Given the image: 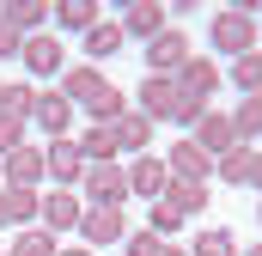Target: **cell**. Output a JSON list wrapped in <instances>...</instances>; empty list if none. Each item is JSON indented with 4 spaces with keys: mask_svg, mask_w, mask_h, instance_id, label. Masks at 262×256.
Instances as JSON below:
<instances>
[{
    "mask_svg": "<svg viewBox=\"0 0 262 256\" xmlns=\"http://www.w3.org/2000/svg\"><path fill=\"white\" fill-rule=\"evenodd\" d=\"M256 12H250V6H232V12H213V25H207V43H213V49H226V55H232V61H238V55H250V49H256Z\"/></svg>",
    "mask_w": 262,
    "mask_h": 256,
    "instance_id": "cell-1",
    "label": "cell"
},
{
    "mask_svg": "<svg viewBox=\"0 0 262 256\" xmlns=\"http://www.w3.org/2000/svg\"><path fill=\"white\" fill-rule=\"evenodd\" d=\"M79 195H85V207H122V201H128V165H122V159L85 165V177H79Z\"/></svg>",
    "mask_w": 262,
    "mask_h": 256,
    "instance_id": "cell-2",
    "label": "cell"
},
{
    "mask_svg": "<svg viewBox=\"0 0 262 256\" xmlns=\"http://www.w3.org/2000/svg\"><path fill=\"white\" fill-rule=\"evenodd\" d=\"M189 55H195V49H189V37L165 25V31L146 43V73H159V79H177V67L189 61Z\"/></svg>",
    "mask_w": 262,
    "mask_h": 256,
    "instance_id": "cell-3",
    "label": "cell"
},
{
    "mask_svg": "<svg viewBox=\"0 0 262 256\" xmlns=\"http://www.w3.org/2000/svg\"><path fill=\"white\" fill-rule=\"evenodd\" d=\"M177 79H159V73H146L140 79V92H134V110L146 116V122H171V110H177Z\"/></svg>",
    "mask_w": 262,
    "mask_h": 256,
    "instance_id": "cell-4",
    "label": "cell"
},
{
    "mask_svg": "<svg viewBox=\"0 0 262 256\" xmlns=\"http://www.w3.org/2000/svg\"><path fill=\"white\" fill-rule=\"evenodd\" d=\"M18 61L31 67L37 79H55V73H67V49L49 37V31H37V37H25V49H18Z\"/></svg>",
    "mask_w": 262,
    "mask_h": 256,
    "instance_id": "cell-5",
    "label": "cell"
},
{
    "mask_svg": "<svg viewBox=\"0 0 262 256\" xmlns=\"http://www.w3.org/2000/svg\"><path fill=\"white\" fill-rule=\"evenodd\" d=\"M79 238H85V250H98V244H122V238H128V220H122V207H85V220H79Z\"/></svg>",
    "mask_w": 262,
    "mask_h": 256,
    "instance_id": "cell-6",
    "label": "cell"
},
{
    "mask_svg": "<svg viewBox=\"0 0 262 256\" xmlns=\"http://www.w3.org/2000/svg\"><path fill=\"white\" fill-rule=\"evenodd\" d=\"M43 165H49L55 189H73V183L85 177V153H79V140H49V146H43Z\"/></svg>",
    "mask_w": 262,
    "mask_h": 256,
    "instance_id": "cell-7",
    "label": "cell"
},
{
    "mask_svg": "<svg viewBox=\"0 0 262 256\" xmlns=\"http://www.w3.org/2000/svg\"><path fill=\"white\" fill-rule=\"evenodd\" d=\"M79 220H85V195H73V189H55V195H43V232H79Z\"/></svg>",
    "mask_w": 262,
    "mask_h": 256,
    "instance_id": "cell-8",
    "label": "cell"
},
{
    "mask_svg": "<svg viewBox=\"0 0 262 256\" xmlns=\"http://www.w3.org/2000/svg\"><path fill=\"white\" fill-rule=\"evenodd\" d=\"M171 189V171H165V159L159 153H140L128 165V195H140V201H159V195Z\"/></svg>",
    "mask_w": 262,
    "mask_h": 256,
    "instance_id": "cell-9",
    "label": "cell"
},
{
    "mask_svg": "<svg viewBox=\"0 0 262 256\" xmlns=\"http://www.w3.org/2000/svg\"><path fill=\"white\" fill-rule=\"evenodd\" d=\"M165 171H171L177 183H207V177H213V159L201 153L195 140H177V146L165 153Z\"/></svg>",
    "mask_w": 262,
    "mask_h": 256,
    "instance_id": "cell-10",
    "label": "cell"
},
{
    "mask_svg": "<svg viewBox=\"0 0 262 256\" xmlns=\"http://www.w3.org/2000/svg\"><path fill=\"white\" fill-rule=\"evenodd\" d=\"M122 43H128V31H122V18H98L85 37H79V49L92 55V61H110V55H122Z\"/></svg>",
    "mask_w": 262,
    "mask_h": 256,
    "instance_id": "cell-11",
    "label": "cell"
},
{
    "mask_svg": "<svg viewBox=\"0 0 262 256\" xmlns=\"http://www.w3.org/2000/svg\"><path fill=\"white\" fill-rule=\"evenodd\" d=\"M6 165V183L12 189H37L43 177H49V165H43V146H18L12 159H0Z\"/></svg>",
    "mask_w": 262,
    "mask_h": 256,
    "instance_id": "cell-12",
    "label": "cell"
},
{
    "mask_svg": "<svg viewBox=\"0 0 262 256\" xmlns=\"http://www.w3.org/2000/svg\"><path fill=\"white\" fill-rule=\"evenodd\" d=\"M31 122L43 128L49 140H67V128H73V104H67L61 92H37V116Z\"/></svg>",
    "mask_w": 262,
    "mask_h": 256,
    "instance_id": "cell-13",
    "label": "cell"
},
{
    "mask_svg": "<svg viewBox=\"0 0 262 256\" xmlns=\"http://www.w3.org/2000/svg\"><path fill=\"white\" fill-rule=\"evenodd\" d=\"M104 86H110V79H104L98 67L85 61V67H67V73H61V86H55V92H61L67 104H92V98H98Z\"/></svg>",
    "mask_w": 262,
    "mask_h": 256,
    "instance_id": "cell-14",
    "label": "cell"
},
{
    "mask_svg": "<svg viewBox=\"0 0 262 256\" xmlns=\"http://www.w3.org/2000/svg\"><path fill=\"white\" fill-rule=\"evenodd\" d=\"M195 146L207 153V159L232 153V146H238V134H232V116H213V110H207V116L195 122Z\"/></svg>",
    "mask_w": 262,
    "mask_h": 256,
    "instance_id": "cell-15",
    "label": "cell"
},
{
    "mask_svg": "<svg viewBox=\"0 0 262 256\" xmlns=\"http://www.w3.org/2000/svg\"><path fill=\"white\" fill-rule=\"evenodd\" d=\"M177 92H195V98H213V92H220V67L207 61V55H189V61L177 67Z\"/></svg>",
    "mask_w": 262,
    "mask_h": 256,
    "instance_id": "cell-16",
    "label": "cell"
},
{
    "mask_svg": "<svg viewBox=\"0 0 262 256\" xmlns=\"http://www.w3.org/2000/svg\"><path fill=\"white\" fill-rule=\"evenodd\" d=\"M122 31L140 37V43H152V37L165 31V6H159V0H134L128 12H122Z\"/></svg>",
    "mask_w": 262,
    "mask_h": 256,
    "instance_id": "cell-17",
    "label": "cell"
},
{
    "mask_svg": "<svg viewBox=\"0 0 262 256\" xmlns=\"http://www.w3.org/2000/svg\"><path fill=\"white\" fill-rule=\"evenodd\" d=\"M0 18H6L18 37H37V31L49 25V6H43V0H6V6H0Z\"/></svg>",
    "mask_w": 262,
    "mask_h": 256,
    "instance_id": "cell-18",
    "label": "cell"
},
{
    "mask_svg": "<svg viewBox=\"0 0 262 256\" xmlns=\"http://www.w3.org/2000/svg\"><path fill=\"white\" fill-rule=\"evenodd\" d=\"M116 140H122V153H134V159H140V153H152V122H146V116H140V110H122V116H116Z\"/></svg>",
    "mask_w": 262,
    "mask_h": 256,
    "instance_id": "cell-19",
    "label": "cell"
},
{
    "mask_svg": "<svg viewBox=\"0 0 262 256\" xmlns=\"http://www.w3.org/2000/svg\"><path fill=\"white\" fill-rule=\"evenodd\" d=\"M0 201H6V226H37V220H43V195L37 189H12V183H6Z\"/></svg>",
    "mask_w": 262,
    "mask_h": 256,
    "instance_id": "cell-20",
    "label": "cell"
},
{
    "mask_svg": "<svg viewBox=\"0 0 262 256\" xmlns=\"http://www.w3.org/2000/svg\"><path fill=\"white\" fill-rule=\"evenodd\" d=\"M79 153H85V165H104V159L122 153V140H116V128H110V122H92L85 134H79Z\"/></svg>",
    "mask_w": 262,
    "mask_h": 256,
    "instance_id": "cell-21",
    "label": "cell"
},
{
    "mask_svg": "<svg viewBox=\"0 0 262 256\" xmlns=\"http://www.w3.org/2000/svg\"><path fill=\"white\" fill-rule=\"evenodd\" d=\"M92 25H98V0H61L55 6V31H79L85 37Z\"/></svg>",
    "mask_w": 262,
    "mask_h": 256,
    "instance_id": "cell-22",
    "label": "cell"
},
{
    "mask_svg": "<svg viewBox=\"0 0 262 256\" xmlns=\"http://www.w3.org/2000/svg\"><path fill=\"white\" fill-rule=\"evenodd\" d=\"M232 134H238V146H250L262 134V92L256 98H238V110H232Z\"/></svg>",
    "mask_w": 262,
    "mask_h": 256,
    "instance_id": "cell-23",
    "label": "cell"
},
{
    "mask_svg": "<svg viewBox=\"0 0 262 256\" xmlns=\"http://www.w3.org/2000/svg\"><path fill=\"white\" fill-rule=\"evenodd\" d=\"M213 177H220V183H232V189H244V183H250V146L220 153V159H213Z\"/></svg>",
    "mask_w": 262,
    "mask_h": 256,
    "instance_id": "cell-24",
    "label": "cell"
},
{
    "mask_svg": "<svg viewBox=\"0 0 262 256\" xmlns=\"http://www.w3.org/2000/svg\"><path fill=\"white\" fill-rule=\"evenodd\" d=\"M55 232H43V226H18V238H12V250L6 256H55Z\"/></svg>",
    "mask_w": 262,
    "mask_h": 256,
    "instance_id": "cell-25",
    "label": "cell"
},
{
    "mask_svg": "<svg viewBox=\"0 0 262 256\" xmlns=\"http://www.w3.org/2000/svg\"><path fill=\"white\" fill-rule=\"evenodd\" d=\"M159 201H171V207L189 220V214H201V201H207V183H177V177H171V189L159 195Z\"/></svg>",
    "mask_w": 262,
    "mask_h": 256,
    "instance_id": "cell-26",
    "label": "cell"
},
{
    "mask_svg": "<svg viewBox=\"0 0 262 256\" xmlns=\"http://www.w3.org/2000/svg\"><path fill=\"white\" fill-rule=\"evenodd\" d=\"M232 86H238L244 98H256V92H262V49H250V55L232 61Z\"/></svg>",
    "mask_w": 262,
    "mask_h": 256,
    "instance_id": "cell-27",
    "label": "cell"
},
{
    "mask_svg": "<svg viewBox=\"0 0 262 256\" xmlns=\"http://www.w3.org/2000/svg\"><path fill=\"white\" fill-rule=\"evenodd\" d=\"M189 256H244V250H238V238H232L226 226H207L195 244H189Z\"/></svg>",
    "mask_w": 262,
    "mask_h": 256,
    "instance_id": "cell-28",
    "label": "cell"
},
{
    "mask_svg": "<svg viewBox=\"0 0 262 256\" xmlns=\"http://www.w3.org/2000/svg\"><path fill=\"white\" fill-rule=\"evenodd\" d=\"M146 232L152 238H171V232H183V214L171 201H146Z\"/></svg>",
    "mask_w": 262,
    "mask_h": 256,
    "instance_id": "cell-29",
    "label": "cell"
},
{
    "mask_svg": "<svg viewBox=\"0 0 262 256\" xmlns=\"http://www.w3.org/2000/svg\"><path fill=\"white\" fill-rule=\"evenodd\" d=\"M6 116L31 122V116H37V86H6Z\"/></svg>",
    "mask_w": 262,
    "mask_h": 256,
    "instance_id": "cell-30",
    "label": "cell"
},
{
    "mask_svg": "<svg viewBox=\"0 0 262 256\" xmlns=\"http://www.w3.org/2000/svg\"><path fill=\"white\" fill-rule=\"evenodd\" d=\"M85 110H92V122H116V116H122L128 104H122V92H116V86H104V92H98V98H92Z\"/></svg>",
    "mask_w": 262,
    "mask_h": 256,
    "instance_id": "cell-31",
    "label": "cell"
},
{
    "mask_svg": "<svg viewBox=\"0 0 262 256\" xmlns=\"http://www.w3.org/2000/svg\"><path fill=\"white\" fill-rule=\"evenodd\" d=\"M201 116H207V98H195V92H183L177 110H171V122H177V128H195Z\"/></svg>",
    "mask_w": 262,
    "mask_h": 256,
    "instance_id": "cell-32",
    "label": "cell"
},
{
    "mask_svg": "<svg viewBox=\"0 0 262 256\" xmlns=\"http://www.w3.org/2000/svg\"><path fill=\"white\" fill-rule=\"evenodd\" d=\"M18 146H25V122H18V116H6V110H0V159H12V153H18Z\"/></svg>",
    "mask_w": 262,
    "mask_h": 256,
    "instance_id": "cell-33",
    "label": "cell"
},
{
    "mask_svg": "<svg viewBox=\"0 0 262 256\" xmlns=\"http://www.w3.org/2000/svg\"><path fill=\"white\" fill-rule=\"evenodd\" d=\"M159 244H165V238H152V232L140 226V232H128V238H122V256H159Z\"/></svg>",
    "mask_w": 262,
    "mask_h": 256,
    "instance_id": "cell-34",
    "label": "cell"
},
{
    "mask_svg": "<svg viewBox=\"0 0 262 256\" xmlns=\"http://www.w3.org/2000/svg\"><path fill=\"white\" fill-rule=\"evenodd\" d=\"M18 49H25V37H18V31L0 18V55H18Z\"/></svg>",
    "mask_w": 262,
    "mask_h": 256,
    "instance_id": "cell-35",
    "label": "cell"
},
{
    "mask_svg": "<svg viewBox=\"0 0 262 256\" xmlns=\"http://www.w3.org/2000/svg\"><path fill=\"white\" fill-rule=\"evenodd\" d=\"M244 189H262V153H250V183Z\"/></svg>",
    "mask_w": 262,
    "mask_h": 256,
    "instance_id": "cell-36",
    "label": "cell"
},
{
    "mask_svg": "<svg viewBox=\"0 0 262 256\" xmlns=\"http://www.w3.org/2000/svg\"><path fill=\"white\" fill-rule=\"evenodd\" d=\"M55 256H98V250H85V244H67V250H55Z\"/></svg>",
    "mask_w": 262,
    "mask_h": 256,
    "instance_id": "cell-37",
    "label": "cell"
},
{
    "mask_svg": "<svg viewBox=\"0 0 262 256\" xmlns=\"http://www.w3.org/2000/svg\"><path fill=\"white\" fill-rule=\"evenodd\" d=\"M159 256H189V250H183V244H159Z\"/></svg>",
    "mask_w": 262,
    "mask_h": 256,
    "instance_id": "cell-38",
    "label": "cell"
},
{
    "mask_svg": "<svg viewBox=\"0 0 262 256\" xmlns=\"http://www.w3.org/2000/svg\"><path fill=\"white\" fill-rule=\"evenodd\" d=\"M244 256H262V244H250V250H244Z\"/></svg>",
    "mask_w": 262,
    "mask_h": 256,
    "instance_id": "cell-39",
    "label": "cell"
},
{
    "mask_svg": "<svg viewBox=\"0 0 262 256\" xmlns=\"http://www.w3.org/2000/svg\"><path fill=\"white\" fill-rule=\"evenodd\" d=\"M0 226H6V201H0Z\"/></svg>",
    "mask_w": 262,
    "mask_h": 256,
    "instance_id": "cell-40",
    "label": "cell"
},
{
    "mask_svg": "<svg viewBox=\"0 0 262 256\" xmlns=\"http://www.w3.org/2000/svg\"><path fill=\"white\" fill-rule=\"evenodd\" d=\"M0 110H6V86H0Z\"/></svg>",
    "mask_w": 262,
    "mask_h": 256,
    "instance_id": "cell-41",
    "label": "cell"
},
{
    "mask_svg": "<svg viewBox=\"0 0 262 256\" xmlns=\"http://www.w3.org/2000/svg\"><path fill=\"white\" fill-rule=\"evenodd\" d=\"M0 256H6V244H0Z\"/></svg>",
    "mask_w": 262,
    "mask_h": 256,
    "instance_id": "cell-42",
    "label": "cell"
},
{
    "mask_svg": "<svg viewBox=\"0 0 262 256\" xmlns=\"http://www.w3.org/2000/svg\"><path fill=\"white\" fill-rule=\"evenodd\" d=\"M256 220H262V207H256Z\"/></svg>",
    "mask_w": 262,
    "mask_h": 256,
    "instance_id": "cell-43",
    "label": "cell"
},
{
    "mask_svg": "<svg viewBox=\"0 0 262 256\" xmlns=\"http://www.w3.org/2000/svg\"><path fill=\"white\" fill-rule=\"evenodd\" d=\"M256 25H262V18H256Z\"/></svg>",
    "mask_w": 262,
    "mask_h": 256,
    "instance_id": "cell-44",
    "label": "cell"
}]
</instances>
